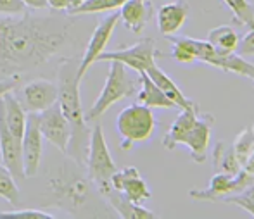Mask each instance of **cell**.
Returning <instances> with one entry per match:
<instances>
[{
	"mask_svg": "<svg viewBox=\"0 0 254 219\" xmlns=\"http://www.w3.org/2000/svg\"><path fill=\"white\" fill-rule=\"evenodd\" d=\"M28 7L21 0H0V14L2 16H16L26 12Z\"/></svg>",
	"mask_w": 254,
	"mask_h": 219,
	"instance_id": "1f68e13d",
	"label": "cell"
},
{
	"mask_svg": "<svg viewBox=\"0 0 254 219\" xmlns=\"http://www.w3.org/2000/svg\"><path fill=\"white\" fill-rule=\"evenodd\" d=\"M220 202L232 204V206L241 207V209H244L246 213H249V216L254 218V183L249 186H246V188L241 190V192L223 197Z\"/></svg>",
	"mask_w": 254,
	"mask_h": 219,
	"instance_id": "f546056e",
	"label": "cell"
},
{
	"mask_svg": "<svg viewBox=\"0 0 254 219\" xmlns=\"http://www.w3.org/2000/svg\"><path fill=\"white\" fill-rule=\"evenodd\" d=\"M145 73L149 74V78H151L154 83L159 87L161 92H163L164 95H166L177 107H180V109H187V107H195V106H197L194 100L187 99V97L184 95V92L178 88V85L175 83V81L171 80V78L168 76V74L164 73L161 67H157L156 64H152V66L149 67Z\"/></svg>",
	"mask_w": 254,
	"mask_h": 219,
	"instance_id": "603a6c76",
	"label": "cell"
},
{
	"mask_svg": "<svg viewBox=\"0 0 254 219\" xmlns=\"http://www.w3.org/2000/svg\"><path fill=\"white\" fill-rule=\"evenodd\" d=\"M154 16L152 0H127L120 7V19L131 33H142Z\"/></svg>",
	"mask_w": 254,
	"mask_h": 219,
	"instance_id": "e0dca14e",
	"label": "cell"
},
{
	"mask_svg": "<svg viewBox=\"0 0 254 219\" xmlns=\"http://www.w3.org/2000/svg\"><path fill=\"white\" fill-rule=\"evenodd\" d=\"M74 16H37L30 9L0 17V78L23 76L78 44Z\"/></svg>",
	"mask_w": 254,
	"mask_h": 219,
	"instance_id": "6da1fadb",
	"label": "cell"
},
{
	"mask_svg": "<svg viewBox=\"0 0 254 219\" xmlns=\"http://www.w3.org/2000/svg\"><path fill=\"white\" fill-rule=\"evenodd\" d=\"M189 3L187 0H175L166 5H163L157 10V28L159 31L168 37V35H175L182 30L189 17Z\"/></svg>",
	"mask_w": 254,
	"mask_h": 219,
	"instance_id": "ac0fdd59",
	"label": "cell"
},
{
	"mask_svg": "<svg viewBox=\"0 0 254 219\" xmlns=\"http://www.w3.org/2000/svg\"><path fill=\"white\" fill-rule=\"evenodd\" d=\"M239 33L234 30L232 26H218L213 28L207 35V42L216 49V52L220 54H234L237 52V47H239Z\"/></svg>",
	"mask_w": 254,
	"mask_h": 219,
	"instance_id": "d4e9b609",
	"label": "cell"
},
{
	"mask_svg": "<svg viewBox=\"0 0 254 219\" xmlns=\"http://www.w3.org/2000/svg\"><path fill=\"white\" fill-rule=\"evenodd\" d=\"M223 3L232 10L234 21L241 26L253 30L254 28V3L249 0H223Z\"/></svg>",
	"mask_w": 254,
	"mask_h": 219,
	"instance_id": "4316f807",
	"label": "cell"
},
{
	"mask_svg": "<svg viewBox=\"0 0 254 219\" xmlns=\"http://www.w3.org/2000/svg\"><path fill=\"white\" fill-rule=\"evenodd\" d=\"M2 112L9 131L21 140L24 133V126H26L28 112L23 109V106H21V102L17 100L16 93L12 90L2 95Z\"/></svg>",
	"mask_w": 254,
	"mask_h": 219,
	"instance_id": "7402d4cb",
	"label": "cell"
},
{
	"mask_svg": "<svg viewBox=\"0 0 254 219\" xmlns=\"http://www.w3.org/2000/svg\"><path fill=\"white\" fill-rule=\"evenodd\" d=\"M24 5L28 7L30 10H42V9H47V0H21Z\"/></svg>",
	"mask_w": 254,
	"mask_h": 219,
	"instance_id": "836d02e7",
	"label": "cell"
},
{
	"mask_svg": "<svg viewBox=\"0 0 254 219\" xmlns=\"http://www.w3.org/2000/svg\"><path fill=\"white\" fill-rule=\"evenodd\" d=\"M253 81H254V80H253Z\"/></svg>",
	"mask_w": 254,
	"mask_h": 219,
	"instance_id": "d590c367",
	"label": "cell"
},
{
	"mask_svg": "<svg viewBox=\"0 0 254 219\" xmlns=\"http://www.w3.org/2000/svg\"><path fill=\"white\" fill-rule=\"evenodd\" d=\"M232 149L239 166L254 176V124H249L241 133H237Z\"/></svg>",
	"mask_w": 254,
	"mask_h": 219,
	"instance_id": "cb8c5ba5",
	"label": "cell"
},
{
	"mask_svg": "<svg viewBox=\"0 0 254 219\" xmlns=\"http://www.w3.org/2000/svg\"><path fill=\"white\" fill-rule=\"evenodd\" d=\"M0 157L3 166L12 173L14 178H24L23 156H21V140L9 131L2 112V97H0Z\"/></svg>",
	"mask_w": 254,
	"mask_h": 219,
	"instance_id": "2e32d148",
	"label": "cell"
},
{
	"mask_svg": "<svg viewBox=\"0 0 254 219\" xmlns=\"http://www.w3.org/2000/svg\"><path fill=\"white\" fill-rule=\"evenodd\" d=\"M163 55L161 52H157L156 49V40L154 38H142L137 44L125 47V49H118L113 52H104L97 57L99 62H111V60H118V62L125 64L130 69L137 71H147L152 64H156V57Z\"/></svg>",
	"mask_w": 254,
	"mask_h": 219,
	"instance_id": "9c48e42d",
	"label": "cell"
},
{
	"mask_svg": "<svg viewBox=\"0 0 254 219\" xmlns=\"http://www.w3.org/2000/svg\"><path fill=\"white\" fill-rule=\"evenodd\" d=\"M214 117L209 112H197L194 126L187 133L184 143L190 152V157L194 163L202 164L207 159V150L211 142V128H213Z\"/></svg>",
	"mask_w": 254,
	"mask_h": 219,
	"instance_id": "9a60e30c",
	"label": "cell"
},
{
	"mask_svg": "<svg viewBox=\"0 0 254 219\" xmlns=\"http://www.w3.org/2000/svg\"><path fill=\"white\" fill-rule=\"evenodd\" d=\"M137 102L149 109H173L177 107L156 83L149 78L145 71L138 73V90H137Z\"/></svg>",
	"mask_w": 254,
	"mask_h": 219,
	"instance_id": "ffe728a7",
	"label": "cell"
},
{
	"mask_svg": "<svg viewBox=\"0 0 254 219\" xmlns=\"http://www.w3.org/2000/svg\"><path fill=\"white\" fill-rule=\"evenodd\" d=\"M156 117L149 107L131 104L125 107L116 117V130L121 138V150H131L135 143L149 140L156 130Z\"/></svg>",
	"mask_w": 254,
	"mask_h": 219,
	"instance_id": "52a82bcc",
	"label": "cell"
},
{
	"mask_svg": "<svg viewBox=\"0 0 254 219\" xmlns=\"http://www.w3.org/2000/svg\"><path fill=\"white\" fill-rule=\"evenodd\" d=\"M138 90V80L130 76L127 66L118 60H111L109 62V73H107L106 83H104L102 92L95 99L94 106L90 107L87 114H85V121L87 123H94L97 121L102 114H106L114 104L120 100L131 97L137 93Z\"/></svg>",
	"mask_w": 254,
	"mask_h": 219,
	"instance_id": "5b68a950",
	"label": "cell"
},
{
	"mask_svg": "<svg viewBox=\"0 0 254 219\" xmlns=\"http://www.w3.org/2000/svg\"><path fill=\"white\" fill-rule=\"evenodd\" d=\"M16 97L26 112H42L57 102V85L45 78H35L23 85Z\"/></svg>",
	"mask_w": 254,
	"mask_h": 219,
	"instance_id": "4fadbf2b",
	"label": "cell"
},
{
	"mask_svg": "<svg viewBox=\"0 0 254 219\" xmlns=\"http://www.w3.org/2000/svg\"><path fill=\"white\" fill-rule=\"evenodd\" d=\"M118 21H120V12L113 10V14L106 16L104 19L99 21V24L95 26V30L92 31L90 40H88L85 52L81 55L80 62H78V80H83V76L87 74V71L90 69V66L94 62H97V57L106 50L107 44H109L113 31L116 28Z\"/></svg>",
	"mask_w": 254,
	"mask_h": 219,
	"instance_id": "7c38bea8",
	"label": "cell"
},
{
	"mask_svg": "<svg viewBox=\"0 0 254 219\" xmlns=\"http://www.w3.org/2000/svg\"><path fill=\"white\" fill-rule=\"evenodd\" d=\"M102 197L107 200V204L116 211L118 216H121L125 219H156L157 218V214H154L152 211L142 207L140 204L131 202L130 199H127L123 193L114 190L113 186H111L107 192H104Z\"/></svg>",
	"mask_w": 254,
	"mask_h": 219,
	"instance_id": "d6986e66",
	"label": "cell"
},
{
	"mask_svg": "<svg viewBox=\"0 0 254 219\" xmlns=\"http://www.w3.org/2000/svg\"><path fill=\"white\" fill-rule=\"evenodd\" d=\"M213 164H214V171L216 173H230V174H237L242 169L239 166L237 159H235V154L232 145H227V142H218L216 147L213 150Z\"/></svg>",
	"mask_w": 254,
	"mask_h": 219,
	"instance_id": "484cf974",
	"label": "cell"
},
{
	"mask_svg": "<svg viewBox=\"0 0 254 219\" xmlns=\"http://www.w3.org/2000/svg\"><path fill=\"white\" fill-rule=\"evenodd\" d=\"M38 126H40L44 138L49 143H52L59 152L67 156V147H69V140L73 135V128L63 114L59 104L56 102L49 109L38 112Z\"/></svg>",
	"mask_w": 254,
	"mask_h": 219,
	"instance_id": "8fae6325",
	"label": "cell"
},
{
	"mask_svg": "<svg viewBox=\"0 0 254 219\" xmlns=\"http://www.w3.org/2000/svg\"><path fill=\"white\" fill-rule=\"evenodd\" d=\"M0 199L9 202L10 206L19 204V188L16 185V178L5 166H0Z\"/></svg>",
	"mask_w": 254,
	"mask_h": 219,
	"instance_id": "f1b7e54d",
	"label": "cell"
},
{
	"mask_svg": "<svg viewBox=\"0 0 254 219\" xmlns=\"http://www.w3.org/2000/svg\"><path fill=\"white\" fill-rule=\"evenodd\" d=\"M69 2L71 0H47V5L51 7V9L57 10V12H61V10H67Z\"/></svg>",
	"mask_w": 254,
	"mask_h": 219,
	"instance_id": "e575fe53",
	"label": "cell"
},
{
	"mask_svg": "<svg viewBox=\"0 0 254 219\" xmlns=\"http://www.w3.org/2000/svg\"><path fill=\"white\" fill-rule=\"evenodd\" d=\"M85 164H87L88 179L92 181V185L97 186L99 193L102 195L111 188V178L118 171V167L109 152L101 124H95L94 130L90 131Z\"/></svg>",
	"mask_w": 254,
	"mask_h": 219,
	"instance_id": "8992f818",
	"label": "cell"
},
{
	"mask_svg": "<svg viewBox=\"0 0 254 219\" xmlns=\"http://www.w3.org/2000/svg\"><path fill=\"white\" fill-rule=\"evenodd\" d=\"M166 40L171 45L180 47L185 52H189L194 57L195 62H204L209 64L213 67L225 71V73H234L239 76L249 78L254 80V66L248 60H244V57L239 55V54H220L216 52L213 45L207 40H197V38H189V37H182V35H168Z\"/></svg>",
	"mask_w": 254,
	"mask_h": 219,
	"instance_id": "3957f363",
	"label": "cell"
},
{
	"mask_svg": "<svg viewBox=\"0 0 254 219\" xmlns=\"http://www.w3.org/2000/svg\"><path fill=\"white\" fill-rule=\"evenodd\" d=\"M199 107H187V109H182L180 116L173 121V124L170 126V130L164 135L163 138V147L166 150H175L178 145H182L187 136V133L190 131V128L194 126L195 119H197Z\"/></svg>",
	"mask_w": 254,
	"mask_h": 219,
	"instance_id": "44dd1931",
	"label": "cell"
},
{
	"mask_svg": "<svg viewBox=\"0 0 254 219\" xmlns=\"http://www.w3.org/2000/svg\"><path fill=\"white\" fill-rule=\"evenodd\" d=\"M111 186L123 193L131 202L140 204V206L152 197V192L149 190L147 183H145V179L142 178L135 166L118 169L111 178Z\"/></svg>",
	"mask_w": 254,
	"mask_h": 219,
	"instance_id": "5bb4252c",
	"label": "cell"
},
{
	"mask_svg": "<svg viewBox=\"0 0 254 219\" xmlns=\"http://www.w3.org/2000/svg\"><path fill=\"white\" fill-rule=\"evenodd\" d=\"M254 176L248 171L241 169L237 174L230 173H214L209 179V185L206 188H194L189 192V197L201 202H220L223 197L237 193L244 190L246 186L253 185Z\"/></svg>",
	"mask_w": 254,
	"mask_h": 219,
	"instance_id": "ba28073f",
	"label": "cell"
},
{
	"mask_svg": "<svg viewBox=\"0 0 254 219\" xmlns=\"http://www.w3.org/2000/svg\"><path fill=\"white\" fill-rule=\"evenodd\" d=\"M21 156L24 178L37 176L44 156V135L38 126V112H28L26 116V126L21 138Z\"/></svg>",
	"mask_w": 254,
	"mask_h": 219,
	"instance_id": "30bf717a",
	"label": "cell"
},
{
	"mask_svg": "<svg viewBox=\"0 0 254 219\" xmlns=\"http://www.w3.org/2000/svg\"><path fill=\"white\" fill-rule=\"evenodd\" d=\"M239 55H254V28L239 40Z\"/></svg>",
	"mask_w": 254,
	"mask_h": 219,
	"instance_id": "d6a6232c",
	"label": "cell"
},
{
	"mask_svg": "<svg viewBox=\"0 0 254 219\" xmlns=\"http://www.w3.org/2000/svg\"><path fill=\"white\" fill-rule=\"evenodd\" d=\"M0 219H56V216L37 209L12 211V213H0Z\"/></svg>",
	"mask_w": 254,
	"mask_h": 219,
	"instance_id": "4dcf8cb0",
	"label": "cell"
},
{
	"mask_svg": "<svg viewBox=\"0 0 254 219\" xmlns=\"http://www.w3.org/2000/svg\"><path fill=\"white\" fill-rule=\"evenodd\" d=\"M78 62L80 60L74 57H63L61 64L57 67V104H59L61 110L69 121L71 128H73V135L69 140V147H67V154H71V159L76 164L83 166L87 156V149H85V112L81 107L80 99V83L78 80Z\"/></svg>",
	"mask_w": 254,
	"mask_h": 219,
	"instance_id": "7a4b0ae2",
	"label": "cell"
},
{
	"mask_svg": "<svg viewBox=\"0 0 254 219\" xmlns=\"http://www.w3.org/2000/svg\"><path fill=\"white\" fill-rule=\"evenodd\" d=\"M90 185L88 176L80 173V164L64 163L59 169L54 171L49 178V190L57 200V206L66 209H78L90 199Z\"/></svg>",
	"mask_w": 254,
	"mask_h": 219,
	"instance_id": "277c9868",
	"label": "cell"
},
{
	"mask_svg": "<svg viewBox=\"0 0 254 219\" xmlns=\"http://www.w3.org/2000/svg\"><path fill=\"white\" fill-rule=\"evenodd\" d=\"M127 0H83L78 7L69 10V16H81V14H97L107 10L120 9Z\"/></svg>",
	"mask_w": 254,
	"mask_h": 219,
	"instance_id": "83f0119b",
	"label": "cell"
}]
</instances>
